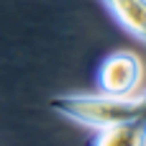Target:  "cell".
Instances as JSON below:
<instances>
[{
	"label": "cell",
	"mask_w": 146,
	"mask_h": 146,
	"mask_svg": "<svg viewBox=\"0 0 146 146\" xmlns=\"http://www.w3.org/2000/svg\"><path fill=\"white\" fill-rule=\"evenodd\" d=\"M95 131V146H146V123L141 121L113 123Z\"/></svg>",
	"instance_id": "obj_4"
},
{
	"label": "cell",
	"mask_w": 146,
	"mask_h": 146,
	"mask_svg": "<svg viewBox=\"0 0 146 146\" xmlns=\"http://www.w3.org/2000/svg\"><path fill=\"white\" fill-rule=\"evenodd\" d=\"M113 18L141 44H146V0H103Z\"/></svg>",
	"instance_id": "obj_3"
},
{
	"label": "cell",
	"mask_w": 146,
	"mask_h": 146,
	"mask_svg": "<svg viewBox=\"0 0 146 146\" xmlns=\"http://www.w3.org/2000/svg\"><path fill=\"white\" fill-rule=\"evenodd\" d=\"M51 108L62 115H67L74 123L103 128L113 123L126 121H141L146 123V92L131 95H62L51 100Z\"/></svg>",
	"instance_id": "obj_1"
},
{
	"label": "cell",
	"mask_w": 146,
	"mask_h": 146,
	"mask_svg": "<svg viewBox=\"0 0 146 146\" xmlns=\"http://www.w3.org/2000/svg\"><path fill=\"white\" fill-rule=\"evenodd\" d=\"M144 80V64L131 51H115L110 54L98 72L100 92L105 95H131L139 90Z\"/></svg>",
	"instance_id": "obj_2"
}]
</instances>
